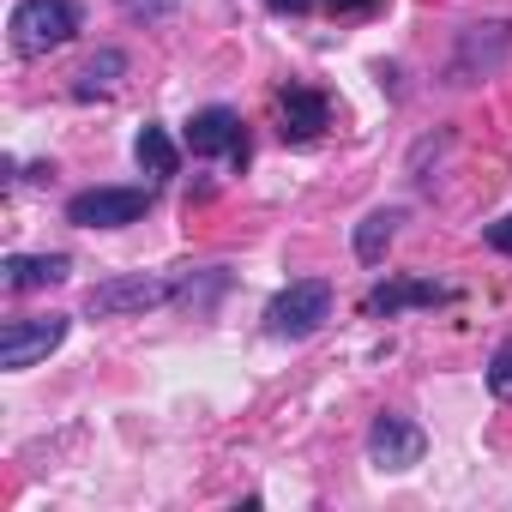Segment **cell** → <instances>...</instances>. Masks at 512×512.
<instances>
[{
  "label": "cell",
  "mask_w": 512,
  "mask_h": 512,
  "mask_svg": "<svg viewBox=\"0 0 512 512\" xmlns=\"http://www.w3.org/2000/svg\"><path fill=\"white\" fill-rule=\"evenodd\" d=\"M73 31H79L73 0H19V13H13V49L19 55H49V49L73 43Z\"/></svg>",
  "instance_id": "obj_1"
},
{
  "label": "cell",
  "mask_w": 512,
  "mask_h": 512,
  "mask_svg": "<svg viewBox=\"0 0 512 512\" xmlns=\"http://www.w3.org/2000/svg\"><path fill=\"white\" fill-rule=\"evenodd\" d=\"M326 320H332V290H326L320 278H302V284L278 290L272 308H266V332H272V338H308V332H320Z\"/></svg>",
  "instance_id": "obj_2"
},
{
  "label": "cell",
  "mask_w": 512,
  "mask_h": 512,
  "mask_svg": "<svg viewBox=\"0 0 512 512\" xmlns=\"http://www.w3.org/2000/svg\"><path fill=\"white\" fill-rule=\"evenodd\" d=\"M145 211H151V187H91V193H73L67 223H79V229H121V223H139Z\"/></svg>",
  "instance_id": "obj_3"
},
{
  "label": "cell",
  "mask_w": 512,
  "mask_h": 512,
  "mask_svg": "<svg viewBox=\"0 0 512 512\" xmlns=\"http://www.w3.org/2000/svg\"><path fill=\"white\" fill-rule=\"evenodd\" d=\"M61 338H67V314L7 320V332H0V368H37L49 350H61Z\"/></svg>",
  "instance_id": "obj_4"
},
{
  "label": "cell",
  "mask_w": 512,
  "mask_h": 512,
  "mask_svg": "<svg viewBox=\"0 0 512 512\" xmlns=\"http://www.w3.org/2000/svg\"><path fill=\"white\" fill-rule=\"evenodd\" d=\"M175 290L163 284V278H115V284H97L91 296H85V314L91 320H115V314H145V308H157V302H169Z\"/></svg>",
  "instance_id": "obj_5"
},
{
  "label": "cell",
  "mask_w": 512,
  "mask_h": 512,
  "mask_svg": "<svg viewBox=\"0 0 512 512\" xmlns=\"http://www.w3.org/2000/svg\"><path fill=\"white\" fill-rule=\"evenodd\" d=\"M187 151H193V157H217V151H229V163L241 169V163H247V139H241V115H235V109H223V103H211V109H199V115L187 121Z\"/></svg>",
  "instance_id": "obj_6"
},
{
  "label": "cell",
  "mask_w": 512,
  "mask_h": 512,
  "mask_svg": "<svg viewBox=\"0 0 512 512\" xmlns=\"http://www.w3.org/2000/svg\"><path fill=\"white\" fill-rule=\"evenodd\" d=\"M422 452H428V434L410 416H380L368 428V458L380 470H410V464H422Z\"/></svg>",
  "instance_id": "obj_7"
},
{
  "label": "cell",
  "mask_w": 512,
  "mask_h": 512,
  "mask_svg": "<svg viewBox=\"0 0 512 512\" xmlns=\"http://www.w3.org/2000/svg\"><path fill=\"white\" fill-rule=\"evenodd\" d=\"M326 121H332V103H326V91H308V85H290L284 91V145H314L320 133H326Z\"/></svg>",
  "instance_id": "obj_8"
},
{
  "label": "cell",
  "mask_w": 512,
  "mask_h": 512,
  "mask_svg": "<svg viewBox=\"0 0 512 512\" xmlns=\"http://www.w3.org/2000/svg\"><path fill=\"white\" fill-rule=\"evenodd\" d=\"M0 272H7V290H49L67 278V253H13Z\"/></svg>",
  "instance_id": "obj_9"
},
{
  "label": "cell",
  "mask_w": 512,
  "mask_h": 512,
  "mask_svg": "<svg viewBox=\"0 0 512 512\" xmlns=\"http://www.w3.org/2000/svg\"><path fill=\"white\" fill-rule=\"evenodd\" d=\"M452 290L440 284H380L368 296V314H398V308H428V302H446Z\"/></svg>",
  "instance_id": "obj_10"
},
{
  "label": "cell",
  "mask_w": 512,
  "mask_h": 512,
  "mask_svg": "<svg viewBox=\"0 0 512 512\" xmlns=\"http://www.w3.org/2000/svg\"><path fill=\"white\" fill-rule=\"evenodd\" d=\"M133 157H139L145 175H175V139H169L163 127H145V133L133 139Z\"/></svg>",
  "instance_id": "obj_11"
},
{
  "label": "cell",
  "mask_w": 512,
  "mask_h": 512,
  "mask_svg": "<svg viewBox=\"0 0 512 512\" xmlns=\"http://www.w3.org/2000/svg\"><path fill=\"white\" fill-rule=\"evenodd\" d=\"M392 223H398V211H374V217L356 229V253H362V266H380V260H386V247H392Z\"/></svg>",
  "instance_id": "obj_12"
},
{
  "label": "cell",
  "mask_w": 512,
  "mask_h": 512,
  "mask_svg": "<svg viewBox=\"0 0 512 512\" xmlns=\"http://www.w3.org/2000/svg\"><path fill=\"white\" fill-rule=\"evenodd\" d=\"M115 73H127V55H121V49H103V55L85 67V85H79V97H91L97 85H115Z\"/></svg>",
  "instance_id": "obj_13"
},
{
  "label": "cell",
  "mask_w": 512,
  "mask_h": 512,
  "mask_svg": "<svg viewBox=\"0 0 512 512\" xmlns=\"http://www.w3.org/2000/svg\"><path fill=\"white\" fill-rule=\"evenodd\" d=\"M488 386H494V398H512V344L494 350V362H488Z\"/></svg>",
  "instance_id": "obj_14"
},
{
  "label": "cell",
  "mask_w": 512,
  "mask_h": 512,
  "mask_svg": "<svg viewBox=\"0 0 512 512\" xmlns=\"http://www.w3.org/2000/svg\"><path fill=\"white\" fill-rule=\"evenodd\" d=\"M488 247H494V253H512V217L488 223Z\"/></svg>",
  "instance_id": "obj_15"
},
{
  "label": "cell",
  "mask_w": 512,
  "mask_h": 512,
  "mask_svg": "<svg viewBox=\"0 0 512 512\" xmlns=\"http://www.w3.org/2000/svg\"><path fill=\"white\" fill-rule=\"evenodd\" d=\"M326 7H332V13H374L380 0H326Z\"/></svg>",
  "instance_id": "obj_16"
},
{
  "label": "cell",
  "mask_w": 512,
  "mask_h": 512,
  "mask_svg": "<svg viewBox=\"0 0 512 512\" xmlns=\"http://www.w3.org/2000/svg\"><path fill=\"white\" fill-rule=\"evenodd\" d=\"M266 7H272V13H290V19H296V13H308V7H314V0H266Z\"/></svg>",
  "instance_id": "obj_17"
}]
</instances>
